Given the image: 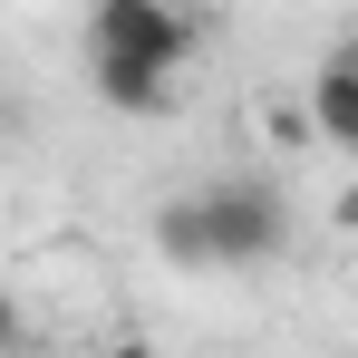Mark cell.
<instances>
[{
    "label": "cell",
    "mask_w": 358,
    "mask_h": 358,
    "mask_svg": "<svg viewBox=\"0 0 358 358\" xmlns=\"http://www.w3.org/2000/svg\"><path fill=\"white\" fill-rule=\"evenodd\" d=\"M194 223H203V262L242 271V262H271L291 242V203L262 175H213V184H194Z\"/></svg>",
    "instance_id": "obj_1"
},
{
    "label": "cell",
    "mask_w": 358,
    "mask_h": 358,
    "mask_svg": "<svg viewBox=\"0 0 358 358\" xmlns=\"http://www.w3.org/2000/svg\"><path fill=\"white\" fill-rule=\"evenodd\" d=\"M87 49H97V59L184 68L194 59V10H184V0H97V10H87Z\"/></svg>",
    "instance_id": "obj_2"
},
{
    "label": "cell",
    "mask_w": 358,
    "mask_h": 358,
    "mask_svg": "<svg viewBox=\"0 0 358 358\" xmlns=\"http://www.w3.org/2000/svg\"><path fill=\"white\" fill-rule=\"evenodd\" d=\"M87 78H97V97H107L117 117H165V107H175V68H145V59H97V49H87Z\"/></svg>",
    "instance_id": "obj_3"
},
{
    "label": "cell",
    "mask_w": 358,
    "mask_h": 358,
    "mask_svg": "<svg viewBox=\"0 0 358 358\" xmlns=\"http://www.w3.org/2000/svg\"><path fill=\"white\" fill-rule=\"evenodd\" d=\"M310 126H320V145L358 155V68H349V59L320 68V87H310Z\"/></svg>",
    "instance_id": "obj_4"
},
{
    "label": "cell",
    "mask_w": 358,
    "mask_h": 358,
    "mask_svg": "<svg viewBox=\"0 0 358 358\" xmlns=\"http://www.w3.org/2000/svg\"><path fill=\"white\" fill-rule=\"evenodd\" d=\"M10 339H20V310H10V291H0V349H10Z\"/></svg>",
    "instance_id": "obj_5"
},
{
    "label": "cell",
    "mask_w": 358,
    "mask_h": 358,
    "mask_svg": "<svg viewBox=\"0 0 358 358\" xmlns=\"http://www.w3.org/2000/svg\"><path fill=\"white\" fill-rule=\"evenodd\" d=\"M339 59H349V68H358V29H349V39H339Z\"/></svg>",
    "instance_id": "obj_6"
}]
</instances>
